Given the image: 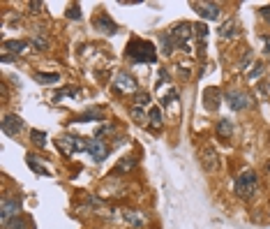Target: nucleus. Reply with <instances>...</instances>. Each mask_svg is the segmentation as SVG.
<instances>
[{
    "label": "nucleus",
    "mask_w": 270,
    "mask_h": 229,
    "mask_svg": "<svg viewBox=\"0 0 270 229\" xmlns=\"http://www.w3.org/2000/svg\"><path fill=\"white\" fill-rule=\"evenodd\" d=\"M127 61L132 63H155L157 61V54H155V47L150 44L148 40H139V37H132L127 44Z\"/></svg>",
    "instance_id": "1"
},
{
    "label": "nucleus",
    "mask_w": 270,
    "mask_h": 229,
    "mask_svg": "<svg viewBox=\"0 0 270 229\" xmlns=\"http://www.w3.org/2000/svg\"><path fill=\"white\" fill-rule=\"evenodd\" d=\"M259 192V176L257 171H252V169H247V171H243V174L238 176L236 181V195L240 197V199H254Z\"/></svg>",
    "instance_id": "2"
},
{
    "label": "nucleus",
    "mask_w": 270,
    "mask_h": 229,
    "mask_svg": "<svg viewBox=\"0 0 270 229\" xmlns=\"http://www.w3.org/2000/svg\"><path fill=\"white\" fill-rule=\"evenodd\" d=\"M171 40H176V47L182 51H189V42H192V23H176L171 28Z\"/></svg>",
    "instance_id": "3"
},
{
    "label": "nucleus",
    "mask_w": 270,
    "mask_h": 229,
    "mask_svg": "<svg viewBox=\"0 0 270 229\" xmlns=\"http://www.w3.org/2000/svg\"><path fill=\"white\" fill-rule=\"evenodd\" d=\"M224 100L229 102V107L233 111H243V109L252 107V97L245 90H238V88H229L226 95H224Z\"/></svg>",
    "instance_id": "4"
},
{
    "label": "nucleus",
    "mask_w": 270,
    "mask_h": 229,
    "mask_svg": "<svg viewBox=\"0 0 270 229\" xmlns=\"http://www.w3.org/2000/svg\"><path fill=\"white\" fill-rule=\"evenodd\" d=\"M19 211H21V202L16 197H2V202H0V223H2V227L19 216Z\"/></svg>",
    "instance_id": "5"
},
{
    "label": "nucleus",
    "mask_w": 270,
    "mask_h": 229,
    "mask_svg": "<svg viewBox=\"0 0 270 229\" xmlns=\"http://www.w3.org/2000/svg\"><path fill=\"white\" fill-rule=\"evenodd\" d=\"M55 144H58V149L65 155L79 153V151H88V146H90V142H83V137H60Z\"/></svg>",
    "instance_id": "6"
},
{
    "label": "nucleus",
    "mask_w": 270,
    "mask_h": 229,
    "mask_svg": "<svg viewBox=\"0 0 270 229\" xmlns=\"http://www.w3.org/2000/svg\"><path fill=\"white\" fill-rule=\"evenodd\" d=\"M113 88L115 90H120V93H139V83H136V79L132 75H127L125 70L115 75Z\"/></svg>",
    "instance_id": "7"
},
{
    "label": "nucleus",
    "mask_w": 270,
    "mask_h": 229,
    "mask_svg": "<svg viewBox=\"0 0 270 229\" xmlns=\"http://www.w3.org/2000/svg\"><path fill=\"white\" fill-rule=\"evenodd\" d=\"M199 155H201V167L206 171H215L219 167V157H217V151L213 146H203Z\"/></svg>",
    "instance_id": "8"
},
{
    "label": "nucleus",
    "mask_w": 270,
    "mask_h": 229,
    "mask_svg": "<svg viewBox=\"0 0 270 229\" xmlns=\"http://www.w3.org/2000/svg\"><path fill=\"white\" fill-rule=\"evenodd\" d=\"M88 155L95 162H104L108 157V146L102 142L100 137H95L93 142H90V146H88Z\"/></svg>",
    "instance_id": "9"
},
{
    "label": "nucleus",
    "mask_w": 270,
    "mask_h": 229,
    "mask_svg": "<svg viewBox=\"0 0 270 229\" xmlns=\"http://www.w3.org/2000/svg\"><path fill=\"white\" fill-rule=\"evenodd\" d=\"M21 130H23V121H21L19 116L7 114L5 118H2V132H5L7 137H16Z\"/></svg>",
    "instance_id": "10"
},
{
    "label": "nucleus",
    "mask_w": 270,
    "mask_h": 229,
    "mask_svg": "<svg viewBox=\"0 0 270 229\" xmlns=\"http://www.w3.org/2000/svg\"><path fill=\"white\" fill-rule=\"evenodd\" d=\"M196 7V12H199V16H203V19H208V21H215L219 19V5L217 2H194Z\"/></svg>",
    "instance_id": "11"
},
{
    "label": "nucleus",
    "mask_w": 270,
    "mask_h": 229,
    "mask_svg": "<svg viewBox=\"0 0 270 229\" xmlns=\"http://www.w3.org/2000/svg\"><path fill=\"white\" fill-rule=\"evenodd\" d=\"M93 23H95V28H97L100 33H104V35H115V33H118V26L108 19V14H100Z\"/></svg>",
    "instance_id": "12"
},
{
    "label": "nucleus",
    "mask_w": 270,
    "mask_h": 229,
    "mask_svg": "<svg viewBox=\"0 0 270 229\" xmlns=\"http://www.w3.org/2000/svg\"><path fill=\"white\" fill-rule=\"evenodd\" d=\"M217 33H219V37H226V40H229V37H236V35H238L236 19H226L222 26L217 28Z\"/></svg>",
    "instance_id": "13"
},
{
    "label": "nucleus",
    "mask_w": 270,
    "mask_h": 229,
    "mask_svg": "<svg viewBox=\"0 0 270 229\" xmlns=\"http://www.w3.org/2000/svg\"><path fill=\"white\" fill-rule=\"evenodd\" d=\"M125 223L129 227H143L146 225V213H141V211H127L125 213Z\"/></svg>",
    "instance_id": "14"
},
{
    "label": "nucleus",
    "mask_w": 270,
    "mask_h": 229,
    "mask_svg": "<svg viewBox=\"0 0 270 229\" xmlns=\"http://www.w3.org/2000/svg\"><path fill=\"white\" fill-rule=\"evenodd\" d=\"M217 135L222 137V139H231L233 137V123L229 118H219L217 121Z\"/></svg>",
    "instance_id": "15"
},
{
    "label": "nucleus",
    "mask_w": 270,
    "mask_h": 229,
    "mask_svg": "<svg viewBox=\"0 0 270 229\" xmlns=\"http://www.w3.org/2000/svg\"><path fill=\"white\" fill-rule=\"evenodd\" d=\"M136 164V157H132V155H127V157H122L118 164H115L113 174H125V171H129V169H134Z\"/></svg>",
    "instance_id": "16"
},
{
    "label": "nucleus",
    "mask_w": 270,
    "mask_h": 229,
    "mask_svg": "<svg viewBox=\"0 0 270 229\" xmlns=\"http://www.w3.org/2000/svg\"><path fill=\"white\" fill-rule=\"evenodd\" d=\"M148 104H150V93H146V90H139V93H134V97H132V107L146 109Z\"/></svg>",
    "instance_id": "17"
},
{
    "label": "nucleus",
    "mask_w": 270,
    "mask_h": 229,
    "mask_svg": "<svg viewBox=\"0 0 270 229\" xmlns=\"http://www.w3.org/2000/svg\"><path fill=\"white\" fill-rule=\"evenodd\" d=\"M26 49V42H21V40H9V42H5V47H2V51H12V54H21Z\"/></svg>",
    "instance_id": "18"
},
{
    "label": "nucleus",
    "mask_w": 270,
    "mask_h": 229,
    "mask_svg": "<svg viewBox=\"0 0 270 229\" xmlns=\"http://www.w3.org/2000/svg\"><path fill=\"white\" fill-rule=\"evenodd\" d=\"M35 81H40V83H55V81H60V76L55 75V72H49V75L35 72Z\"/></svg>",
    "instance_id": "19"
},
{
    "label": "nucleus",
    "mask_w": 270,
    "mask_h": 229,
    "mask_svg": "<svg viewBox=\"0 0 270 229\" xmlns=\"http://www.w3.org/2000/svg\"><path fill=\"white\" fill-rule=\"evenodd\" d=\"M148 121H150V125H153V128H160V125H162V111H160L157 107H153L148 111Z\"/></svg>",
    "instance_id": "20"
},
{
    "label": "nucleus",
    "mask_w": 270,
    "mask_h": 229,
    "mask_svg": "<svg viewBox=\"0 0 270 229\" xmlns=\"http://www.w3.org/2000/svg\"><path fill=\"white\" fill-rule=\"evenodd\" d=\"M28 167L33 169V171H37V174H40V176H49V169H44V167H42L40 162L35 160V155H28Z\"/></svg>",
    "instance_id": "21"
},
{
    "label": "nucleus",
    "mask_w": 270,
    "mask_h": 229,
    "mask_svg": "<svg viewBox=\"0 0 270 229\" xmlns=\"http://www.w3.org/2000/svg\"><path fill=\"white\" fill-rule=\"evenodd\" d=\"M160 42H162V51H164V56H169L171 51H173V47H176V42H171V35H169V33L162 35V37H160Z\"/></svg>",
    "instance_id": "22"
},
{
    "label": "nucleus",
    "mask_w": 270,
    "mask_h": 229,
    "mask_svg": "<svg viewBox=\"0 0 270 229\" xmlns=\"http://www.w3.org/2000/svg\"><path fill=\"white\" fill-rule=\"evenodd\" d=\"M5 229H28V223L21 216H16L14 220H9V223L5 225Z\"/></svg>",
    "instance_id": "23"
},
{
    "label": "nucleus",
    "mask_w": 270,
    "mask_h": 229,
    "mask_svg": "<svg viewBox=\"0 0 270 229\" xmlns=\"http://www.w3.org/2000/svg\"><path fill=\"white\" fill-rule=\"evenodd\" d=\"M30 42H33V44L40 49V51L49 49V37H44V35H33V40H30Z\"/></svg>",
    "instance_id": "24"
},
{
    "label": "nucleus",
    "mask_w": 270,
    "mask_h": 229,
    "mask_svg": "<svg viewBox=\"0 0 270 229\" xmlns=\"http://www.w3.org/2000/svg\"><path fill=\"white\" fill-rule=\"evenodd\" d=\"M250 65H254V63H252V51H247V54L243 56V61L238 63V70H243V72H247V70H250Z\"/></svg>",
    "instance_id": "25"
},
{
    "label": "nucleus",
    "mask_w": 270,
    "mask_h": 229,
    "mask_svg": "<svg viewBox=\"0 0 270 229\" xmlns=\"http://www.w3.org/2000/svg\"><path fill=\"white\" fill-rule=\"evenodd\" d=\"M33 142H37V146H40V149H44V146H47V135H44V132H40V130H35V132H33Z\"/></svg>",
    "instance_id": "26"
},
{
    "label": "nucleus",
    "mask_w": 270,
    "mask_h": 229,
    "mask_svg": "<svg viewBox=\"0 0 270 229\" xmlns=\"http://www.w3.org/2000/svg\"><path fill=\"white\" fill-rule=\"evenodd\" d=\"M261 75H264V65H261V63H254V70H252L250 75H247V79L254 81L257 76H261Z\"/></svg>",
    "instance_id": "27"
},
{
    "label": "nucleus",
    "mask_w": 270,
    "mask_h": 229,
    "mask_svg": "<svg viewBox=\"0 0 270 229\" xmlns=\"http://www.w3.org/2000/svg\"><path fill=\"white\" fill-rule=\"evenodd\" d=\"M132 116H134L136 121L141 123V121H146V109H139V107H132Z\"/></svg>",
    "instance_id": "28"
},
{
    "label": "nucleus",
    "mask_w": 270,
    "mask_h": 229,
    "mask_svg": "<svg viewBox=\"0 0 270 229\" xmlns=\"http://www.w3.org/2000/svg\"><path fill=\"white\" fill-rule=\"evenodd\" d=\"M67 16H69V19H74V21H79V19H81V12H79V5H74V7H69V12H67Z\"/></svg>",
    "instance_id": "29"
},
{
    "label": "nucleus",
    "mask_w": 270,
    "mask_h": 229,
    "mask_svg": "<svg viewBox=\"0 0 270 229\" xmlns=\"http://www.w3.org/2000/svg\"><path fill=\"white\" fill-rule=\"evenodd\" d=\"M259 12L264 14L266 19H270V5H266V7H261V9H259Z\"/></svg>",
    "instance_id": "30"
},
{
    "label": "nucleus",
    "mask_w": 270,
    "mask_h": 229,
    "mask_svg": "<svg viewBox=\"0 0 270 229\" xmlns=\"http://www.w3.org/2000/svg\"><path fill=\"white\" fill-rule=\"evenodd\" d=\"M30 7H33V12H40V7H42V2H30Z\"/></svg>",
    "instance_id": "31"
},
{
    "label": "nucleus",
    "mask_w": 270,
    "mask_h": 229,
    "mask_svg": "<svg viewBox=\"0 0 270 229\" xmlns=\"http://www.w3.org/2000/svg\"><path fill=\"white\" fill-rule=\"evenodd\" d=\"M264 42H266V51H268V56H270V37H264Z\"/></svg>",
    "instance_id": "32"
}]
</instances>
